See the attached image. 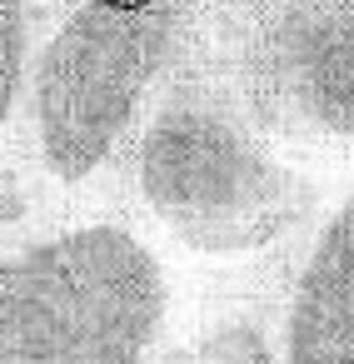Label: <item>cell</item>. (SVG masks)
Here are the masks:
<instances>
[{
    "instance_id": "cell-1",
    "label": "cell",
    "mask_w": 354,
    "mask_h": 364,
    "mask_svg": "<svg viewBox=\"0 0 354 364\" xmlns=\"http://www.w3.org/2000/svg\"><path fill=\"white\" fill-rule=\"evenodd\" d=\"M115 205L140 210L190 255L240 259L289 240L319 210V180L245 115L190 26L125 145Z\"/></svg>"
},
{
    "instance_id": "cell-2",
    "label": "cell",
    "mask_w": 354,
    "mask_h": 364,
    "mask_svg": "<svg viewBox=\"0 0 354 364\" xmlns=\"http://www.w3.org/2000/svg\"><path fill=\"white\" fill-rule=\"evenodd\" d=\"M195 0H60L50 11L11 145L45 175L70 215L115 205L125 145L180 60Z\"/></svg>"
},
{
    "instance_id": "cell-3",
    "label": "cell",
    "mask_w": 354,
    "mask_h": 364,
    "mask_svg": "<svg viewBox=\"0 0 354 364\" xmlns=\"http://www.w3.org/2000/svg\"><path fill=\"white\" fill-rule=\"evenodd\" d=\"M165 314V264L115 215L0 245V364H155Z\"/></svg>"
},
{
    "instance_id": "cell-4",
    "label": "cell",
    "mask_w": 354,
    "mask_h": 364,
    "mask_svg": "<svg viewBox=\"0 0 354 364\" xmlns=\"http://www.w3.org/2000/svg\"><path fill=\"white\" fill-rule=\"evenodd\" d=\"M195 46L284 155H354V0H200Z\"/></svg>"
},
{
    "instance_id": "cell-5",
    "label": "cell",
    "mask_w": 354,
    "mask_h": 364,
    "mask_svg": "<svg viewBox=\"0 0 354 364\" xmlns=\"http://www.w3.org/2000/svg\"><path fill=\"white\" fill-rule=\"evenodd\" d=\"M284 364H354V190L319 220L284 304Z\"/></svg>"
},
{
    "instance_id": "cell-6",
    "label": "cell",
    "mask_w": 354,
    "mask_h": 364,
    "mask_svg": "<svg viewBox=\"0 0 354 364\" xmlns=\"http://www.w3.org/2000/svg\"><path fill=\"white\" fill-rule=\"evenodd\" d=\"M160 364H284V339L259 304H230L180 339Z\"/></svg>"
},
{
    "instance_id": "cell-7",
    "label": "cell",
    "mask_w": 354,
    "mask_h": 364,
    "mask_svg": "<svg viewBox=\"0 0 354 364\" xmlns=\"http://www.w3.org/2000/svg\"><path fill=\"white\" fill-rule=\"evenodd\" d=\"M55 6L60 0H0V150L16 135L31 50H36V41H41Z\"/></svg>"
}]
</instances>
